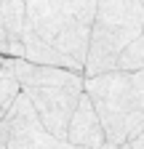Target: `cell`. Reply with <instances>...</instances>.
<instances>
[{"label": "cell", "mask_w": 144, "mask_h": 149, "mask_svg": "<svg viewBox=\"0 0 144 149\" xmlns=\"http://www.w3.org/2000/svg\"><path fill=\"white\" fill-rule=\"evenodd\" d=\"M0 149H8V125H6V120H0Z\"/></svg>", "instance_id": "obj_10"}, {"label": "cell", "mask_w": 144, "mask_h": 149, "mask_svg": "<svg viewBox=\"0 0 144 149\" xmlns=\"http://www.w3.org/2000/svg\"><path fill=\"white\" fill-rule=\"evenodd\" d=\"M125 144H128L131 149H144V130H141V133H136L131 141H125Z\"/></svg>", "instance_id": "obj_11"}, {"label": "cell", "mask_w": 144, "mask_h": 149, "mask_svg": "<svg viewBox=\"0 0 144 149\" xmlns=\"http://www.w3.org/2000/svg\"><path fill=\"white\" fill-rule=\"evenodd\" d=\"M115 69L117 72H139V69H144V35L136 37L131 45H125V51L117 56Z\"/></svg>", "instance_id": "obj_8"}, {"label": "cell", "mask_w": 144, "mask_h": 149, "mask_svg": "<svg viewBox=\"0 0 144 149\" xmlns=\"http://www.w3.org/2000/svg\"><path fill=\"white\" fill-rule=\"evenodd\" d=\"M141 3H144V0H141Z\"/></svg>", "instance_id": "obj_15"}, {"label": "cell", "mask_w": 144, "mask_h": 149, "mask_svg": "<svg viewBox=\"0 0 144 149\" xmlns=\"http://www.w3.org/2000/svg\"><path fill=\"white\" fill-rule=\"evenodd\" d=\"M67 141L72 146H83V149H101L107 144L101 120H99L94 101L88 99L85 91H83L75 112H72V120H69V128H67Z\"/></svg>", "instance_id": "obj_6"}, {"label": "cell", "mask_w": 144, "mask_h": 149, "mask_svg": "<svg viewBox=\"0 0 144 149\" xmlns=\"http://www.w3.org/2000/svg\"><path fill=\"white\" fill-rule=\"evenodd\" d=\"M99 0H27V24L59 53L85 69Z\"/></svg>", "instance_id": "obj_2"}, {"label": "cell", "mask_w": 144, "mask_h": 149, "mask_svg": "<svg viewBox=\"0 0 144 149\" xmlns=\"http://www.w3.org/2000/svg\"><path fill=\"white\" fill-rule=\"evenodd\" d=\"M22 59L32 61V64H43V67H59V69H72V72H83L72 59H67L64 53H59L51 43H45L40 35H35L29 29V24L22 32Z\"/></svg>", "instance_id": "obj_7"}, {"label": "cell", "mask_w": 144, "mask_h": 149, "mask_svg": "<svg viewBox=\"0 0 144 149\" xmlns=\"http://www.w3.org/2000/svg\"><path fill=\"white\" fill-rule=\"evenodd\" d=\"M11 74H13V80L22 85V91H29V88H59V85H83V80H85L83 72L59 69V67H43V64H32V61H24V59H13Z\"/></svg>", "instance_id": "obj_5"}, {"label": "cell", "mask_w": 144, "mask_h": 149, "mask_svg": "<svg viewBox=\"0 0 144 149\" xmlns=\"http://www.w3.org/2000/svg\"><path fill=\"white\" fill-rule=\"evenodd\" d=\"M3 6H6V0H0V11H3Z\"/></svg>", "instance_id": "obj_13"}, {"label": "cell", "mask_w": 144, "mask_h": 149, "mask_svg": "<svg viewBox=\"0 0 144 149\" xmlns=\"http://www.w3.org/2000/svg\"><path fill=\"white\" fill-rule=\"evenodd\" d=\"M83 91L94 101L112 149L144 130V69L94 74L83 80Z\"/></svg>", "instance_id": "obj_1"}, {"label": "cell", "mask_w": 144, "mask_h": 149, "mask_svg": "<svg viewBox=\"0 0 144 149\" xmlns=\"http://www.w3.org/2000/svg\"><path fill=\"white\" fill-rule=\"evenodd\" d=\"M115 149H131V146H128V144H120V146H115Z\"/></svg>", "instance_id": "obj_12"}, {"label": "cell", "mask_w": 144, "mask_h": 149, "mask_svg": "<svg viewBox=\"0 0 144 149\" xmlns=\"http://www.w3.org/2000/svg\"><path fill=\"white\" fill-rule=\"evenodd\" d=\"M144 35V3L141 0H99L91 27V43L85 56V77L115 72L117 56Z\"/></svg>", "instance_id": "obj_3"}, {"label": "cell", "mask_w": 144, "mask_h": 149, "mask_svg": "<svg viewBox=\"0 0 144 149\" xmlns=\"http://www.w3.org/2000/svg\"><path fill=\"white\" fill-rule=\"evenodd\" d=\"M24 3H27V0H24Z\"/></svg>", "instance_id": "obj_14"}, {"label": "cell", "mask_w": 144, "mask_h": 149, "mask_svg": "<svg viewBox=\"0 0 144 149\" xmlns=\"http://www.w3.org/2000/svg\"><path fill=\"white\" fill-rule=\"evenodd\" d=\"M19 93H22V85L13 77H0V120L8 115V109L19 99Z\"/></svg>", "instance_id": "obj_9"}, {"label": "cell", "mask_w": 144, "mask_h": 149, "mask_svg": "<svg viewBox=\"0 0 144 149\" xmlns=\"http://www.w3.org/2000/svg\"><path fill=\"white\" fill-rule=\"evenodd\" d=\"M27 99L38 115L40 125L48 130L53 139L67 141V128L72 120L80 96H83V85H59V88H29L24 91Z\"/></svg>", "instance_id": "obj_4"}]
</instances>
